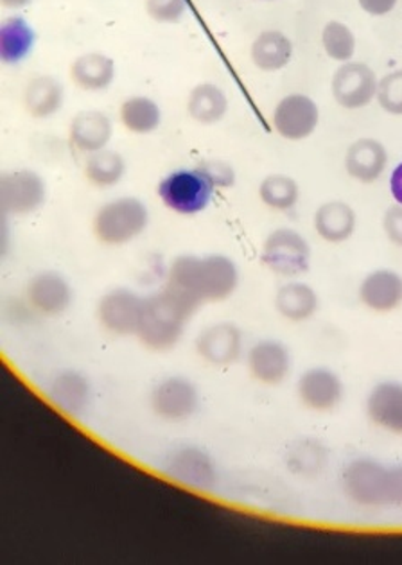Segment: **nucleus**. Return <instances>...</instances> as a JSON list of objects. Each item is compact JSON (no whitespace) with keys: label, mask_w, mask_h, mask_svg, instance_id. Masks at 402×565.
I'll list each match as a JSON object with an SVG mask.
<instances>
[{"label":"nucleus","mask_w":402,"mask_h":565,"mask_svg":"<svg viewBox=\"0 0 402 565\" xmlns=\"http://www.w3.org/2000/svg\"><path fill=\"white\" fill-rule=\"evenodd\" d=\"M240 268L223 254L178 255L168 271V286L200 306L229 300L240 288Z\"/></svg>","instance_id":"obj_1"},{"label":"nucleus","mask_w":402,"mask_h":565,"mask_svg":"<svg viewBox=\"0 0 402 565\" xmlns=\"http://www.w3.org/2000/svg\"><path fill=\"white\" fill-rule=\"evenodd\" d=\"M200 303L182 291L166 288L144 298L142 318L137 329V340L151 352H169L180 343Z\"/></svg>","instance_id":"obj_2"},{"label":"nucleus","mask_w":402,"mask_h":565,"mask_svg":"<svg viewBox=\"0 0 402 565\" xmlns=\"http://www.w3.org/2000/svg\"><path fill=\"white\" fill-rule=\"evenodd\" d=\"M341 492L359 508H402V463L355 458L340 476Z\"/></svg>","instance_id":"obj_3"},{"label":"nucleus","mask_w":402,"mask_h":565,"mask_svg":"<svg viewBox=\"0 0 402 565\" xmlns=\"http://www.w3.org/2000/svg\"><path fill=\"white\" fill-rule=\"evenodd\" d=\"M149 209L140 198L120 196L103 203L92 217V232L100 245L126 246L148 231Z\"/></svg>","instance_id":"obj_4"},{"label":"nucleus","mask_w":402,"mask_h":565,"mask_svg":"<svg viewBox=\"0 0 402 565\" xmlns=\"http://www.w3.org/2000/svg\"><path fill=\"white\" fill-rule=\"evenodd\" d=\"M214 183L200 168L177 169L158 183L157 194L166 209L180 216H197L207 211L214 196Z\"/></svg>","instance_id":"obj_5"},{"label":"nucleus","mask_w":402,"mask_h":565,"mask_svg":"<svg viewBox=\"0 0 402 565\" xmlns=\"http://www.w3.org/2000/svg\"><path fill=\"white\" fill-rule=\"evenodd\" d=\"M162 470L174 483L194 492H212L220 484V469L211 452L194 444L169 450Z\"/></svg>","instance_id":"obj_6"},{"label":"nucleus","mask_w":402,"mask_h":565,"mask_svg":"<svg viewBox=\"0 0 402 565\" xmlns=\"http://www.w3.org/2000/svg\"><path fill=\"white\" fill-rule=\"evenodd\" d=\"M201 406L198 384L186 375L171 374L158 379L149 392V407L155 417L169 424L191 420Z\"/></svg>","instance_id":"obj_7"},{"label":"nucleus","mask_w":402,"mask_h":565,"mask_svg":"<svg viewBox=\"0 0 402 565\" xmlns=\"http://www.w3.org/2000/svg\"><path fill=\"white\" fill-rule=\"evenodd\" d=\"M261 260L278 277L297 278L311 268V246L300 232L283 226L264 239Z\"/></svg>","instance_id":"obj_8"},{"label":"nucleus","mask_w":402,"mask_h":565,"mask_svg":"<svg viewBox=\"0 0 402 565\" xmlns=\"http://www.w3.org/2000/svg\"><path fill=\"white\" fill-rule=\"evenodd\" d=\"M45 202L47 183L33 169H14L0 177V209L8 216H31Z\"/></svg>","instance_id":"obj_9"},{"label":"nucleus","mask_w":402,"mask_h":565,"mask_svg":"<svg viewBox=\"0 0 402 565\" xmlns=\"http://www.w3.org/2000/svg\"><path fill=\"white\" fill-rule=\"evenodd\" d=\"M144 297L129 288H114L99 298L96 307V317L100 329L115 335L137 334L140 318H142Z\"/></svg>","instance_id":"obj_10"},{"label":"nucleus","mask_w":402,"mask_h":565,"mask_svg":"<svg viewBox=\"0 0 402 565\" xmlns=\"http://www.w3.org/2000/svg\"><path fill=\"white\" fill-rule=\"evenodd\" d=\"M49 403L68 418H85L94 404V386L85 372L76 369L57 370L45 386Z\"/></svg>","instance_id":"obj_11"},{"label":"nucleus","mask_w":402,"mask_h":565,"mask_svg":"<svg viewBox=\"0 0 402 565\" xmlns=\"http://www.w3.org/2000/svg\"><path fill=\"white\" fill-rule=\"evenodd\" d=\"M343 379L329 366H311L297 381V397L307 412L332 413L343 404Z\"/></svg>","instance_id":"obj_12"},{"label":"nucleus","mask_w":402,"mask_h":565,"mask_svg":"<svg viewBox=\"0 0 402 565\" xmlns=\"http://www.w3.org/2000/svg\"><path fill=\"white\" fill-rule=\"evenodd\" d=\"M194 350L203 363L215 369L232 366L244 354L243 329L234 321H215L197 335Z\"/></svg>","instance_id":"obj_13"},{"label":"nucleus","mask_w":402,"mask_h":565,"mask_svg":"<svg viewBox=\"0 0 402 565\" xmlns=\"http://www.w3.org/2000/svg\"><path fill=\"white\" fill-rule=\"evenodd\" d=\"M25 302L40 317H63L74 303V289L65 275L43 269L25 284Z\"/></svg>","instance_id":"obj_14"},{"label":"nucleus","mask_w":402,"mask_h":565,"mask_svg":"<svg viewBox=\"0 0 402 565\" xmlns=\"http://www.w3.org/2000/svg\"><path fill=\"white\" fill-rule=\"evenodd\" d=\"M244 361H246L250 377L268 388L281 386L292 375V350L284 341L275 338L255 341L254 345L246 350Z\"/></svg>","instance_id":"obj_15"},{"label":"nucleus","mask_w":402,"mask_h":565,"mask_svg":"<svg viewBox=\"0 0 402 565\" xmlns=\"http://www.w3.org/2000/svg\"><path fill=\"white\" fill-rule=\"evenodd\" d=\"M378 77L364 63L347 62L332 77V96L345 110H361L378 96Z\"/></svg>","instance_id":"obj_16"},{"label":"nucleus","mask_w":402,"mask_h":565,"mask_svg":"<svg viewBox=\"0 0 402 565\" xmlns=\"http://www.w3.org/2000/svg\"><path fill=\"white\" fill-rule=\"evenodd\" d=\"M320 122V110L311 97L292 94L278 102L273 111V128L283 139L298 142L315 134Z\"/></svg>","instance_id":"obj_17"},{"label":"nucleus","mask_w":402,"mask_h":565,"mask_svg":"<svg viewBox=\"0 0 402 565\" xmlns=\"http://www.w3.org/2000/svg\"><path fill=\"white\" fill-rule=\"evenodd\" d=\"M367 418L388 435L402 436V383L387 379L373 384L364 398Z\"/></svg>","instance_id":"obj_18"},{"label":"nucleus","mask_w":402,"mask_h":565,"mask_svg":"<svg viewBox=\"0 0 402 565\" xmlns=\"http://www.w3.org/2000/svg\"><path fill=\"white\" fill-rule=\"evenodd\" d=\"M359 302L378 315L398 311L402 306V275L393 269H373L361 280Z\"/></svg>","instance_id":"obj_19"},{"label":"nucleus","mask_w":402,"mask_h":565,"mask_svg":"<svg viewBox=\"0 0 402 565\" xmlns=\"http://www.w3.org/2000/svg\"><path fill=\"white\" fill-rule=\"evenodd\" d=\"M112 137H114V122L108 114L100 110L80 111L72 119L68 128L72 148L86 157L108 148Z\"/></svg>","instance_id":"obj_20"},{"label":"nucleus","mask_w":402,"mask_h":565,"mask_svg":"<svg viewBox=\"0 0 402 565\" xmlns=\"http://www.w3.org/2000/svg\"><path fill=\"white\" fill-rule=\"evenodd\" d=\"M388 168V151L378 139H358L349 146L345 153V171L356 182H378Z\"/></svg>","instance_id":"obj_21"},{"label":"nucleus","mask_w":402,"mask_h":565,"mask_svg":"<svg viewBox=\"0 0 402 565\" xmlns=\"http://www.w3.org/2000/svg\"><path fill=\"white\" fill-rule=\"evenodd\" d=\"M313 226L321 241L329 245H343L358 228V214L341 200H330L316 209Z\"/></svg>","instance_id":"obj_22"},{"label":"nucleus","mask_w":402,"mask_h":565,"mask_svg":"<svg viewBox=\"0 0 402 565\" xmlns=\"http://www.w3.org/2000/svg\"><path fill=\"white\" fill-rule=\"evenodd\" d=\"M275 311L278 317L292 323H306L320 311V297L313 286L300 280H292L278 288L275 295Z\"/></svg>","instance_id":"obj_23"},{"label":"nucleus","mask_w":402,"mask_h":565,"mask_svg":"<svg viewBox=\"0 0 402 565\" xmlns=\"http://www.w3.org/2000/svg\"><path fill=\"white\" fill-rule=\"evenodd\" d=\"M117 76L115 62L103 53H86L77 56L71 65V79L80 90L88 94L105 92Z\"/></svg>","instance_id":"obj_24"},{"label":"nucleus","mask_w":402,"mask_h":565,"mask_svg":"<svg viewBox=\"0 0 402 565\" xmlns=\"http://www.w3.org/2000/svg\"><path fill=\"white\" fill-rule=\"evenodd\" d=\"M25 111L33 119L45 120L56 116L65 103V90L62 82L53 76H34L25 85L24 97Z\"/></svg>","instance_id":"obj_25"},{"label":"nucleus","mask_w":402,"mask_h":565,"mask_svg":"<svg viewBox=\"0 0 402 565\" xmlns=\"http://www.w3.org/2000/svg\"><path fill=\"white\" fill-rule=\"evenodd\" d=\"M36 33L24 17H10L0 25V62L19 65L33 53Z\"/></svg>","instance_id":"obj_26"},{"label":"nucleus","mask_w":402,"mask_h":565,"mask_svg":"<svg viewBox=\"0 0 402 565\" xmlns=\"http://www.w3.org/2000/svg\"><path fill=\"white\" fill-rule=\"evenodd\" d=\"M284 465L297 478H318L329 465V450L315 438H298L287 447Z\"/></svg>","instance_id":"obj_27"},{"label":"nucleus","mask_w":402,"mask_h":565,"mask_svg":"<svg viewBox=\"0 0 402 565\" xmlns=\"http://www.w3.org/2000/svg\"><path fill=\"white\" fill-rule=\"evenodd\" d=\"M187 114L198 125H218L229 114V97L214 83H200L189 94Z\"/></svg>","instance_id":"obj_28"},{"label":"nucleus","mask_w":402,"mask_h":565,"mask_svg":"<svg viewBox=\"0 0 402 565\" xmlns=\"http://www.w3.org/2000/svg\"><path fill=\"white\" fill-rule=\"evenodd\" d=\"M293 44L281 31H264L252 44V62L264 73H275L292 62Z\"/></svg>","instance_id":"obj_29"},{"label":"nucleus","mask_w":402,"mask_h":565,"mask_svg":"<svg viewBox=\"0 0 402 565\" xmlns=\"http://www.w3.org/2000/svg\"><path fill=\"white\" fill-rule=\"evenodd\" d=\"M120 125L129 134L151 135L162 125V110L148 96H131L119 108Z\"/></svg>","instance_id":"obj_30"},{"label":"nucleus","mask_w":402,"mask_h":565,"mask_svg":"<svg viewBox=\"0 0 402 565\" xmlns=\"http://www.w3.org/2000/svg\"><path fill=\"white\" fill-rule=\"evenodd\" d=\"M126 160L119 151L114 149H100L97 153L86 157L85 173L86 182L96 189H112L123 182L126 177Z\"/></svg>","instance_id":"obj_31"},{"label":"nucleus","mask_w":402,"mask_h":565,"mask_svg":"<svg viewBox=\"0 0 402 565\" xmlns=\"http://www.w3.org/2000/svg\"><path fill=\"white\" fill-rule=\"evenodd\" d=\"M258 198L272 211L289 212L298 205L300 185L287 174H269L258 185Z\"/></svg>","instance_id":"obj_32"},{"label":"nucleus","mask_w":402,"mask_h":565,"mask_svg":"<svg viewBox=\"0 0 402 565\" xmlns=\"http://www.w3.org/2000/svg\"><path fill=\"white\" fill-rule=\"evenodd\" d=\"M321 44L327 56L335 62L347 63L356 53V36L347 25L341 22H329L321 31Z\"/></svg>","instance_id":"obj_33"},{"label":"nucleus","mask_w":402,"mask_h":565,"mask_svg":"<svg viewBox=\"0 0 402 565\" xmlns=\"http://www.w3.org/2000/svg\"><path fill=\"white\" fill-rule=\"evenodd\" d=\"M379 105L392 116H402V71L387 74L378 85Z\"/></svg>","instance_id":"obj_34"},{"label":"nucleus","mask_w":402,"mask_h":565,"mask_svg":"<svg viewBox=\"0 0 402 565\" xmlns=\"http://www.w3.org/2000/svg\"><path fill=\"white\" fill-rule=\"evenodd\" d=\"M146 11L158 24H177L187 11L186 0H146Z\"/></svg>","instance_id":"obj_35"},{"label":"nucleus","mask_w":402,"mask_h":565,"mask_svg":"<svg viewBox=\"0 0 402 565\" xmlns=\"http://www.w3.org/2000/svg\"><path fill=\"white\" fill-rule=\"evenodd\" d=\"M198 168L209 177V180L214 183L215 189L234 188L235 171L229 162H223V160H205Z\"/></svg>","instance_id":"obj_36"},{"label":"nucleus","mask_w":402,"mask_h":565,"mask_svg":"<svg viewBox=\"0 0 402 565\" xmlns=\"http://www.w3.org/2000/svg\"><path fill=\"white\" fill-rule=\"evenodd\" d=\"M383 231L393 246L402 248V205H393L384 212Z\"/></svg>","instance_id":"obj_37"},{"label":"nucleus","mask_w":402,"mask_h":565,"mask_svg":"<svg viewBox=\"0 0 402 565\" xmlns=\"http://www.w3.org/2000/svg\"><path fill=\"white\" fill-rule=\"evenodd\" d=\"M358 2L369 15L373 17L388 15L398 4V0H358Z\"/></svg>","instance_id":"obj_38"},{"label":"nucleus","mask_w":402,"mask_h":565,"mask_svg":"<svg viewBox=\"0 0 402 565\" xmlns=\"http://www.w3.org/2000/svg\"><path fill=\"white\" fill-rule=\"evenodd\" d=\"M390 194L395 203L402 205V162L393 169L392 177H390Z\"/></svg>","instance_id":"obj_39"},{"label":"nucleus","mask_w":402,"mask_h":565,"mask_svg":"<svg viewBox=\"0 0 402 565\" xmlns=\"http://www.w3.org/2000/svg\"><path fill=\"white\" fill-rule=\"evenodd\" d=\"M33 0H0V4L8 8V10H22V8H28Z\"/></svg>","instance_id":"obj_40"},{"label":"nucleus","mask_w":402,"mask_h":565,"mask_svg":"<svg viewBox=\"0 0 402 565\" xmlns=\"http://www.w3.org/2000/svg\"><path fill=\"white\" fill-rule=\"evenodd\" d=\"M263 2H273V0H263Z\"/></svg>","instance_id":"obj_41"}]
</instances>
